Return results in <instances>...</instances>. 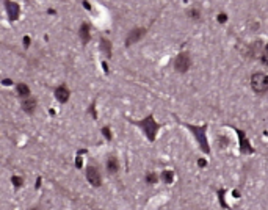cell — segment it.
I'll list each match as a JSON object with an SVG mask.
<instances>
[{
  "instance_id": "1",
  "label": "cell",
  "mask_w": 268,
  "mask_h": 210,
  "mask_svg": "<svg viewBox=\"0 0 268 210\" xmlns=\"http://www.w3.org/2000/svg\"><path fill=\"white\" fill-rule=\"evenodd\" d=\"M136 124L144 130V133H146V136H147V140H149V141L155 140L157 132H158V129H160V124L155 122V119H154V116H152V114L146 116L144 119H141L140 122H136Z\"/></svg>"
},
{
  "instance_id": "2",
  "label": "cell",
  "mask_w": 268,
  "mask_h": 210,
  "mask_svg": "<svg viewBox=\"0 0 268 210\" xmlns=\"http://www.w3.org/2000/svg\"><path fill=\"white\" fill-rule=\"evenodd\" d=\"M191 130L193 136L198 140L201 149L204 151L205 154L210 152V146H209V141H207V136H205V132H207V125H190V124H185Z\"/></svg>"
},
{
  "instance_id": "3",
  "label": "cell",
  "mask_w": 268,
  "mask_h": 210,
  "mask_svg": "<svg viewBox=\"0 0 268 210\" xmlns=\"http://www.w3.org/2000/svg\"><path fill=\"white\" fill-rule=\"evenodd\" d=\"M251 88L257 94H265L268 91V75L262 72H256L251 75Z\"/></svg>"
},
{
  "instance_id": "4",
  "label": "cell",
  "mask_w": 268,
  "mask_h": 210,
  "mask_svg": "<svg viewBox=\"0 0 268 210\" xmlns=\"http://www.w3.org/2000/svg\"><path fill=\"white\" fill-rule=\"evenodd\" d=\"M190 66H191V58H190V55H188L187 52L179 53L177 58H176V61H174V69H176L177 72L184 74V72H187V71L190 69Z\"/></svg>"
},
{
  "instance_id": "5",
  "label": "cell",
  "mask_w": 268,
  "mask_h": 210,
  "mask_svg": "<svg viewBox=\"0 0 268 210\" xmlns=\"http://www.w3.org/2000/svg\"><path fill=\"white\" fill-rule=\"evenodd\" d=\"M86 180H88L92 187H99L100 182H102L99 169L94 168V166H88V168H86Z\"/></svg>"
},
{
  "instance_id": "6",
  "label": "cell",
  "mask_w": 268,
  "mask_h": 210,
  "mask_svg": "<svg viewBox=\"0 0 268 210\" xmlns=\"http://www.w3.org/2000/svg\"><path fill=\"white\" fill-rule=\"evenodd\" d=\"M237 135H238V141H240V151H242L243 154H253L254 149L251 147V143L248 141L245 132L243 130H237Z\"/></svg>"
},
{
  "instance_id": "7",
  "label": "cell",
  "mask_w": 268,
  "mask_h": 210,
  "mask_svg": "<svg viewBox=\"0 0 268 210\" xmlns=\"http://www.w3.org/2000/svg\"><path fill=\"white\" fill-rule=\"evenodd\" d=\"M144 33H146L144 28H135V30H132L129 33L127 39H125V46H132V44H135L136 41H140L141 38L144 36Z\"/></svg>"
},
{
  "instance_id": "8",
  "label": "cell",
  "mask_w": 268,
  "mask_h": 210,
  "mask_svg": "<svg viewBox=\"0 0 268 210\" xmlns=\"http://www.w3.org/2000/svg\"><path fill=\"white\" fill-rule=\"evenodd\" d=\"M36 107H38V101H36V97H33V96H30V97H27V99L22 101V110L25 113H28V114L33 113L36 110Z\"/></svg>"
},
{
  "instance_id": "9",
  "label": "cell",
  "mask_w": 268,
  "mask_h": 210,
  "mask_svg": "<svg viewBox=\"0 0 268 210\" xmlns=\"http://www.w3.org/2000/svg\"><path fill=\"white\" fill-rule=\"evenodd\" d=\"M69 96H71V93H69V90H68V88L64 86V85L58 86L57 90H55V97H57V101H58V102H61V104L68 102Z\"/></svg>"
},
{
  "instance_id": "10",
  "label": "cell",
  "mask_w": 268,
  "mask_h": 210,
  "mask_svg": "<svg viewBox=\"0 0 268 210\" xmlns=\"http://www.w3.org/2000/svg\"><path fill=\"white\" fill-rule=\"evenodd\" d=\"M7 9H8V18H9V20H16V18H17V14H19V8H17V5L16 3H9V2H7Z\"/></svg>"
},
{
  "instance_id": "11",
  "label": "cell",
  "mask_w": 268,
  "mask_h": 210,
  "mask_svg": "<svg viewBox=\"0 0 268 210\" xmlns=\"http://www.w3.org/2000/svg\"><path fill=\"white\" fill-rule=\"evenodd\" d=\"M107 169H108V173H110V174L118 173V169H119L118 158H114V157H110V158H108V160H107Z\"/></svg>"
},
{
  "instance_id": "12",
  "label": "cell",
  "mask_w": 268,
  "mask_h": 210,
  "mask_svg": "<svg viewBox=\"0 0 268 210\" xmlns=\"http://www.w3.org/2000/svg\"><path fill=\"white\" fill-rule=\"evenodd\" d=\"M80 38H82V42L86 44L90 41V25L88 24H82L80 25Z\"/></svg>"
},
{
  "instance_id": "13",
  "label": "cell",
  "mask_w": 268,
  "mask_h": 210,
  "mask_svg": "<svg viewBox=\"0 0 268 210\" xmlns=\"http://www.w3.org/2000/svg\"><path fill=\"white\" fill-rule=\"evenodd\" d=\"M16 91H17V96L22 97V99H27L30 97V88L27 86L25 83H19L17 88H16Z\"/></svg>"
},
{
  "instance_id": "14",
  "label": "cell",
  "mask_w": 268,
  "mask_h": 210,
  "mask_svg": "<svg viewBox=\"0 0 268 210\" xmlns=\"http://www.w3.org/2000/svg\"><path fill=\"white\" fill-rule=\"evenodd\" d=\"M100 49L103 52H105V55L108 58L111 57V44H110V41L108 39H105V38H102V41H100Z\"/></svg>"
},
{
  "instance_id": "15",
  "label": "cell",
  "mask_w": 268,
  "mask_h": 210,
  "mask_svg": "<svg viewBox=\"0 0 268 210\" xmlns=\"http://www.w3.org/2000/svg\"><path fill=\"white\" fill-rule=\"evenodd\" d=\"M162 179H163V182L165 184H173V180H174V173L171 169H165L162 173Z\"/></svg>"
},
{
  "instance_id": "16",
  "label": "cell",
  "mask_w": 268,
  "mask_h": 210,
  "mask_svg": "<svg viewBox=\"0 0 268 210\" xmlns=\"http://www.w3.org/2000/svg\"><path fill=\"white\" fill-rule=\"evenodd\" d=\"M157 180H158V177L155 176V173H149L146 176V182L149 185H154V184H157Z\"/></svg>"
},
{
  "instance_id": "17",
  "label": "cell",
  "mask_w": 268,
  "mask_h": 210,
  "mask_svg": "<svg viewBox=\"0 0 268 210\" xmlns=\"http://www.w3.org/2000/svg\"><path fill=\"white\" fill-rule=\"evenodd\" d=\"M262 63H264L265 66H268V42H267V46L264 49V52H262Z\"/></svg>"
},
{
  "instance_id": "18",
  "label": "cell",
  "mask_w": 268,
  "mask_h": 210,
  "mask_svg": "<svg viewBox=\"0 0 268 210\" xmlns=\"http://www.w3.org/2000/svg\"><path fill=\"white\" fill-rule=\"evenodd\" d=\"M190 18H193V19H199V9H196V8H193V9H190Z\"/></svg>"
},
{
  "instance_id": "19",
  "label": "cell",
  "mask_w": 268,
  "mask_h": 210,
  "mask_svg": "<svg viewBox=\"0 0 268 210\" xmlns=\"http://www.w3.org/2000/svg\"><path fill=\"white\" fill-rule=\"evenodd\" d=\"M216 20H218V22H220V24H224V22H226V20H227V16H226V14H224V13H220V14H218V16H216Z\"/></svg>"
},
{
  "instance_id": "20",
  "label": "cell",
  "mask_w": 268,
  "mask_h": 210,
  "mask_svg": "<svg viewBox=\"0 0 268 210\" xmlns=\"http://www.w3.org/2000/svg\"><path fill=\"white\" fill-rule=\"evenodd\" d=\"M198 166H201V168H204V166H207V162L204 158H199L198 160Z\"/></svg>"
},
{
  "instance_id": "21",
  "label": "cell",
  "mask_w": 268,
  "mask_h": 210,
  "mask_svg": "<svg viewBox=\"0 0 268 210\" xmlns=\"http://www.w3.org/2000/svg\"><path fill=\"white\" fill-rule=\"evenodd\" d=\"M103 135H105V136L108 138V140H110V138H111V135H110V130H108L107 127H105V129H103Z\"/></svg>"
}]
</instances>
